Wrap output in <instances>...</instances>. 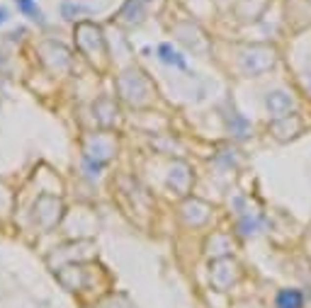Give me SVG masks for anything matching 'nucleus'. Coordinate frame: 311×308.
<instances>
[{"label":"nucleus","mask_w":311,"mask_h":308,"mask_svg":"<svg viewBox=\"0 0 311 308\" xmlns=\"http://www.w3.org/2000/svg\"><path fill=\"white\" fill-rule=\"evenodd\" d=\"M304 299H302V291L297 289H282L277 294V308H302Z\"/></svg>","instance_id":"obj_1"},{"label":"nucleus","mask_w":311,"mask_h":308,"mask_svg":"<svg viewBox=\"0 0 311 308\" xmlns=\"http://www.w3.org/2000/svg\"><path fill=\"white\" fill-rule=\"evenodd\" d=\"M289 97L285 95V92H272V95H267V107H270V112L275 114V117H282L285 112H289Z\"/></svg>","instance_id":"obj_2"},{"label":"nucleus","mask_w":311,"mask_h":308,"mask_svg":"<svg viewBox=\"0 0 311 308\" xmlns=\"http://www.w3.org/2000/svg\"><path fill=\"white\" fill-rule=\"evenodd\" d=\"M158 54H161V61H166V63H175L178 68H185V61L180 59V54H178V51H173V46H170V44H161Z\"/></svg>","instance_id":"obj_3"},{"label":"nucleus","mask_w":311,"mask_h":308,"mask_svg":"<svg viewBox=\"0 0 311 308\" xmlns=\"http://www.w3.org/2000/svg\"><path fill=\"white\" fill-rule=\"evenodd\" d=\"M17 5H20V10H24V12L34 15V20H39V22H42V12L34 7V2H32V0H17Z\"/></svg>","instance_id":"obj_4"},{"label":"nucleus","mask_w":311,"mask_h":308,"mask_svg":"<svg viewBox=\"0 0 311 308\" xmlns=\"http://www.w3.org/2000/svg\"><path fill=\"white\" fill-rule=\"evenodd\" d=\"M5 17H7V10H5V7H0V22H5Z\"/></svg>","instance_id":"obj_5"}]
</instances>
